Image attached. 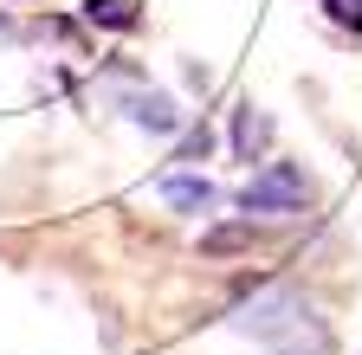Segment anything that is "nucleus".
Wrapping results in <instances>:
<instances>
[{"label":"nucleus","mask_w":362,"mask_h":355,"mask_svg":"<svg viewBox=\"0 0 362 355\" xmlns=\"http://www.w3.org/2000/svg\"><path fill=\"white\" fill-rule=\"evenodd\" d=\"M117 110H123L136 129H149V136H181V129H188V110H181L168 91H156V84H136V91H123Z\"/></svg>","instance_id":"obj_3"},{"label":"nucleus","mask_w":362,"mask_h":355,"mask_svg":"<svg viewBox=\"0 0 362 355\" xmlns=\"http://www.w3.org/2000/svg\"><path fill=\"white\" fill-rule=\"evenodd\" d=\"M207 149H214V129H207V123H201V129H181L175 162H194V168H201V162H207Z\"/></svg>","instance_id":"obj_8"},{"label":"nucleus","mask_w":362,"mask_h":355,"mask_svg":"<svg viewBox=\"0 0 362 355\" xmlns=\"http://www.w3.org/2000/svg\"><path fill=\"white\" fill-rule=\"evenodd\" d=\"M240 246H252V213L240 219V227H220V233L201 239V252H240Z\"/></svg>","instance_id":"obj_7"},{"label":"nucleus","mask_w":362,"mask_h":355,"mask_svg":"<svg viewBox=\"0 0 362 355\" xmlns=\"http://www.w3.org/2000/svg\"><path fill=\"white\" fill-rule=\"evenodd\" d=\"M310 200H317V174H310L304 162H265L252 181L240 188V207L259 213V219H291V213H304Z\"/></svg>","instance_id":"obj_2"},{"label":"nucleus","mask_w":362,"mask_h":355,"mask_svg":"<svg viewBox=\"0 0 362 355\" xmlns=\"http://www.w3.org/2000/svg\"><path fill=\"white\" fill-rule=\"evenodd\" d=\"M265 149H272V116L252 110V104H240V110H233V155H240V162H259Z\"/></svg>","instance_id":"obj_4"},{"label":"nucleus","mask_w":362,"mask_h":355,"mask_svg":"<svg viewBox=\"0 0 362 355\" xmlns=\"http://www.w3.org/2000/svg\"><path fill=\"white\" fill-rule=\"evenodd\" d=\"M233 330L252 336L265 355H337V336L330 323L317 317V303L291 284H265L252 303L233 310Z\"/></svg>","instance_id":"obj_1"},{"label":"nucleus","mask_w":362,"mask_h":355,"mask_svg":"<svg viewBox=\"0 0 362 355\" xmlns=\"http://www.w3.org/2000/svg\"><path fill=\"white\" fill-rule=\"evenodd\" d=\"M337 26H349V32H362V0H317Z\"/></svg>","instance_id":"obj_9"},{"label":"nucleus","mask_w":362,"mask_h":355,"mask_svg":"<svg viewBox=\"0 0 362 355\" xmlns=\"http://www.w3.org/2000/svg\"><path fill=\"white\" fill-rule=\"evenodd\" d=\"M84 20L104 32H136L143 26V0H84Z\"/></svg>","instance_id":"obj_6"},{"label":"nucleus","mask_w":362,"mask_h":355,"mask_svg":"<svg viewBox=\"0 0 362 355\" xmlns=\"http://www.w3.org/2000/svg\"><path fill=\"white\" fill-rule=\"evenodd\" d=\"M0 32H13V20H7V13H0Z\"/></svg>","instance_id":"obj_10"},{"label":"nucleus","mask_w":362,"mask_h":355,"mask_svg":"<svg viewBox=\"0 0 362 355\" xmlns=\"http://www.w3.org/2000/svg\"><path fill=\"white\" fill-rule=\"evenodd\" d=\"M162 200H168L175 213H207L220 194H214L207 174H162Z\"/></svg>","instance_id":"obj_5"}]
</instances>
